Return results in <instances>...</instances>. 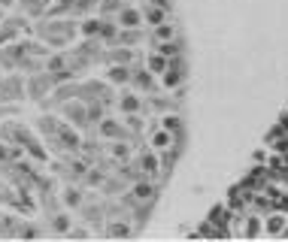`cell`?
Instances as JSON below:
<instances>
[{
  "instance_id": "1",
  "label": "cell",
  "mask_w": 288,
  "mask_h": 242,
  "mask_svg": "<svg viewBox=\"0 0 288 242\" xmlns=\"http://www.w3.org/2000/svg\"><path fill=\"white\" fill-rule=\"evenodd\" d=\"M97 124H100V127H97L100 137H106V139H128V130H125L116 118H100Z\"/></svg>"
},
{
  "instance_id": "2",
  "label": "cell",
  "mask_w": 288,
  "mask_h": 242,
  "mask_svg": "<svg viewBox=\"0 0 288 242\" xmlns=\"http://www.w3.org/2000/svg\"><path fill=\"white\" fill-rule=\"evenodd\" d=\"M130 85H133L137 91H155V79H152V70H146V67L130 70Z\"/></svg>"
},
{
  "instance_id": "3",
  "label": "cell",
  "mask_w": 288,
  "mask_h": 242,
  "mask_svg": "<svg viewBox=\"0 0 288 242\" xmlns=\"http://www.w3.org/2000/svg\"><path fill=\"white\" fill-rule=\"evenodd\" d=\"M130 197L137 200V203H152L155 200V185L152 182H133V188H130Z\"/></svg>"
},
{
  "instance_id": "4",
  "label": "cell",
  "mask_w": 288,
  "mask_h": 242,
  "mask_svg": "<svg viewBox=\"0 0 288 242\" xmlns=\"http://www.w3.org/2000/svg\"><path fill=\"white\" fill-rule=\"evenodd\" d=\"M116 21H119L122 28H140V25H143V9L122 6V9H119V15H116Z\"/></svg>"
},
{
  "instance_id": "5",
  "label": "cell",
  "mask_w": 288,
  "mask_h": 242,
  "mask_svg": "<svg viewBox=\"0 0 288 242\" xmlns=\"http://www.w3.org/2000/svg\"><path fill=\"white\" fill-rule=\"evenodd\" d=\"M106 76H109L112 85H128V82H130V67H128V64H112Z\"/></svg>"
},
{
  "instance_id": "6",
  "label": "cell",
  "mask_w": 288,
  "mask_h": 242,
  "mask_svg": "<svg viewBox=\"0 0 288 242\" xmlns=\"http://www.w3.org/2000/svg\"><path fill=\"white\" fill-rule=\"evenodd\" d=\"M122 31V25L119 21H112V18H103V25H100V42H116V36Z\"/></svg>"
},
{
  "instance_id": "7",
  "label": "cell",
  "mask_w": 288,
  "mask_h": 242,
  "mask_svg": "<svg viewBox=\"0 0 288 242\" xmlns=\"http://www.w3.org/2000/svg\"><path fill=\"white\" fill-rule=\"evenodd\" d=\"M167 39H176V28H173L170 21H161V25H155V31H152V42L158 46V42H167Z\"/></svg>"
},
{
  "instance_id": "8",
  "label": "cell",
  "mask_w": 288,
  "mask_h": 242,
  "mask_svg": "<svg viewBox=\"0 0 288 242\" xmlns=\"http://www.w3.org/2000/svg\"><path fill=\"white\" fill-rule=\"evenodd\" d=\"M106 61H109V64H130V61H133V49H128V46H116V49L106 55Z\"/></svg>"
},
{
  "instance_id": "9",
  "label": "cell",
  "mask_w": 288,
  "mask_h": 242,
  "mask_svg": "<svg viewBox=\"0 0 288 242\" xmlns=\"http://www.w3.org/2000/svg\"><path fill=\"white\" fill-rule=\"evenodd\" d=\"M167 9H161V6H155V3H149L146 9H143V18L149 21V25H161V21H167Z\"/></svg>"
},
{
  "instance_id": "10",
  "label": "cell",
  "mask_w": 288,
  "mask_h": 242,
  "mask_svg": "<svg viewBox=\"0 0 288 242\" xmlns=\"http://www.w3.org/2000/svg\"><path fill=\"white\" fill-rule=\"evenodd\" d=\"M143 39V31H137V28H125V31H119V36H116V46H133V42H140Z\"/></svg>"
},
{
  "instance_id": "11",
  "label": "cell",
  "mask_w": 288,
  "mask_h": 242,
  "mask_svg": "<svg viewBox=\"0 0 288 242\" xmlns=\"http://www.w3.org/2000/svg\"><path fill=\"white\" fill-rule=\"evenodd\" d=\"M119 109H122L125 115H130V112H143V100H140L137 94H125V97L119 100Z\"/></svg>"
},
{
  "instance_id": "12",
  "label": "cell",
  "mask_w": 288,
  "mask_h": 242,
  "mask_svg": "<svg viewBox=\"0 0 288 242\" xmlns=\"http://www.w3.org/2000/svg\"><path fill=\"white\" fill-rule=\"evenodd\" d=\"M100 25H103V18H91V15H85L82 25H79V34H82V36H97V34H100Z\"/></svg>"
},
{
  "instance_id": "13",
  "label": "cell",
  "mask_w": 288,
  "mask_h": 242,
  "mask_svg": "<svg viewBox=\"0 0 288 242\" xmlns=\"http://www.w3.org/2000/svg\"><path fill=\"white\" fill-rule=\"evenodd\" d=\"M100 6V0H76L73 3V9H70V15H88L91 9Z\"/></svg>"
},
{
  "instance_id": "14",
  "label": "cell",
  "mask_w": 288,
  "mask_h": 242,
  "mask_svg": "<svg viewBox=\"0 0 288 242\" xmlns=\"http://www.w3.org/2000/svg\"><path fill=\"white\" fill-rule=\"evenodd\" d=\"M161 127L179 137V134H182V118H179V115H164V118H161Z\"/></svg>"
},
{
  "instance_id": "15",
  "label": "cell",
  "mask_w": 288,
  "mask_h": 242,
  "mask_svg": "<svg viewBox=\"0 0 288 242\" xmlns=\"http://www.w3.org/2000/svg\"><path fill=\"white\" fill-rule=\"evenodd\" d=\"M167 67H170V61H167L161 52H152V55H149V70H152V73H158V76H161Z\"/></svg>"
},
{
  "instance_id": "16",
  "label": "cell",
  "mask_w": 288,
  "mask_h": 242,
  "mask_svg": "<svg viewBox=\"0 0 288 242\" xmlns=\"http://www.w3.org/2000/svg\"><path fill=\"white\" fill-rule=\"evenodd\" d=\"M152 145H155V148H161V151H164V148H170V145H173V134H170V130H164V127H161L158 134H155V137H152Z\"/></svg>"
},
{
  "instance_id": "17",
  "label": "cell",
  "mask_w": 288,
  "mask_h": 242,
  "mask_svg": "<svg viewBox=\"0 0 288 242\" xmlns=\"http://www.w3.org/2000/svg\"><path fill=\"white\" fill-rule=\"evenodd\" d=\"M64 206L67 209H79V206H82V194H79L76 188H67V191H64Z\"/></svg>"
},
{
  "instance_id": "18",
  "label": "cell",
  "mask_w": 288,
  "mask_h": 242,
  "mask_svg": "<svg viewBox=\"0 0 288 242\" xmlns=\"http://www.w3.org/2000/svg\"><path fill=\"white\" fill-rule=\"evenodd\" d=\"M128 233H130V227H128V224H122V221H119V224L112 221V224L106 227V236H112V239H119V236H128Z\"/></svg>"
},
{
  "instance_id": "19",
  "label": "cell",
  "mask_w": 288,
  "mask_h": 242,
  "mask_svg": "<svg viewBox=\"0 0 288 242\" xmlns=\"http://www.w3.org/2000/svg\"><path fill=\"white\" fill-rule=\"evenodd\" d=\"M140 170H146V175H158L155 158H152V155H143V158H140Z\"/></svg>"
},
{
  "instance_id": "20",
  "label": "cell",
  "mask_w": 288,
  "mask_h": 242,
  "mask_svg": "<svg viewBox=\"0 0 288 242\" xmlns=\"http://www.w3.org/2000/svg\"><path fill=\"white\" fill-rule=\"evenodd\" d=\"M282 227H285V218L282 215H270L267 218V233H282Z\"/></svg>"
},
{
  "instance_id": "21",
  "label": "cell",
  "mask_w": 288,
  "mask_h": 242,
  "mask_svg": "<svg viewBox=\"0 0 288 242\" xmlns=\"http://www.w3.org/2000/svg\"><path fill=\"white\" fill-rule=\"evenodd\" d=\"M52 227H55V230H61V233H70V227H67V215H55V218H52Z\"/></svg>"
},
{
  "instance_id": "22",
  "label": "cell",
  "mask_w": 288,
  "mask_h": 242,
  "mask_svg": "<svg viewBox=\"0 0 288 242\" xmlns=\"http://www.w3.org/2000/svg\"><path fill=\"white\" fill-rule=\"evenodd\" d=\"M112 158H116V161H125V158H128V145H119V142H116V145H112Z\"/></svg>"
}]
</instances>
